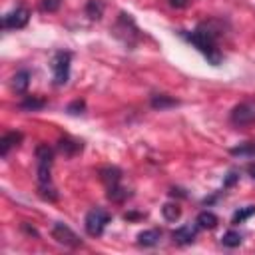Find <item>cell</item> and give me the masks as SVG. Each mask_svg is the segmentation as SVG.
<instances>
[{"label":"cell","instance_id":"cell-2","mask_svg":"<svg viewBox=\"0 0 255 255\" xmlns=\"http://www.w3.org/2000/svg\"><path fill=\"white\" fill-rule=\"evenodd\" d=\"M52 159H54V151L48 143H40L36 147V161H38V185H52Z\"/></svg>","mask_w":255,"mask_h":255},{"label":"cell","instance_id":"cell-1","mask_svg":"<svg viewBox=\"0 0 255 255\" xmlns=\"http://www.w3.org/2000/svg\"><path fill=\"white\" fill-rule=\"evenodd\" d=\"M183 38L193 44L211 66H219L221 64V52L217 48V38L223 34V24L219 20H205L201 22L193 32H181Z\"/></svg>","mask_w":255,"mask_h":255},{"label":"cell","instance_id":"cell-19","mask_svg":"<svg viewBox=\"0 0 255 255\" xmlns=\"http://www.w3.org/2000/svg\"><path fill=\"white\" fill-rule=\"evenodd\" d=\"M229 153L231 155H239V157H255V141L239 143L237 147H231Z\"/></svg>","mask_w":255,"mask_h":255},{"label":"cell","instance_id":"cell-27","mask_svg":"<svg viewBox=\"0 0 255 255\" xmlns=\"http://www.w3.org/2000/svg\"><path fill=\"white\" fill-rule=\"evenodd\" d=\"M189 2H191V0H169V4H171L173 8H185Z\"/></svg>","mask_w":255,"mask_h":255},{"label":"cell","instance_id":"cell-20","mask_svg":"<svg viewBox=\"0 0 255 255\" xmlns=\"http://www.w3.org/2000/svg\"><path fill=\"white\" fill-rule=\"evenodd\" d=\"M129 197V191L126 189V187H122L120 183L118 185H110L108 187V199L110 201H116V203H122L124 199H128Z\"/></svg>","mask_w":255,"mask_h":255},{"label":"cell","instance_id":"cell-6","mask_svg":"<svg viewBox=\"0 0 255 255\" xmlns=\"http://www.w3.org/2000/svg\"><path fill=\"white\" fill-rule=\"evenodd\" d=\"M231 124L237 126V128H243V126H249L255 122V102L253 100H245L241 104H237L233 110H231V116H229Z\"/></svg>","mask_w":255,"mask_h":255},{"label":"cell","instance_id":"cell-5","mask_svg":"<svg viewBox=\"0 0 255 255\" xmlns=\"http://www.w3.org/2000/svg\"><path fill=\"white\" fill-rule=\"evenodd\" d=\"M108 223H110V213L106 209H102V207H94V209L88 211L86 221H84V227H86L88 235L100 237L104 233V229H106Z\"/></svg>","mask_w":255,"mask_h":255},{"label":"cell","instance_id":"cell-17","mask_svg":"<svg viewBox=\"0 0 255 255\" xmlns=\"http://www.w3.org/2000/svg\"><path fill=\"white\" fill-rule=\"evenodd\" d=\"M46 106V102L42 98H36V96H26L22 102H20V110L22 112H36V110H42Z\"/></svg>","mask_w":255,"mask_h":255},{"label":"cell","instance_id":"cell-22","mask_svg":"<svg viewBox=\"0 0 255 255\" xmlns=\"http://www.w3.org/2000/svg\"><path fill=\"white\" fill-rule=\"evenodd\" d=\"M221 243L225 245V247H239L241 245V235H239V231H227V233H223V237H221Z\"/></svg>","mask_w":255,"mask_h":255},{"label":"cell","instance_id":"cell-9","mask_svg":"<svg viewBox=\"0 0 255 255\" xmlns=\"http://www.w3.org/2000/svg\"><path fill=\"white\" fill-rule=\"evenodd\" d=\"M197 229H199V225L195 223H185V225H181V227H177L173 233H171V237H173V241L175 243H179V245H187V243H193V239L197 237Z\"/></svg>","mask_w":255,"mask_h":255},{"label":"cell","instance_id":"cell-16","mask_svg":"<svg viewBox=\"0 0 255 255\" xmlns=\"http://www.w3.org/2000/svg\"><path fill=\"white\" fill-rule=\"evenodd\" d=\"M217 215L213 213V211H201L199 215H197V219H195V223L199 225V229H213L215 225H217Z\"/></svg>","mask_w":255,"mask_h":255},{"label":"cell","instance_id":"cell-4","mask_svg":"<svg viewBox=\"0 0 255 255\" xmlns=\"http://www.w3.org/2000/svg\"><path fill=\"white\" fill-rule=\"evenodd\" d=\"M70 62H72V54L66 50H60L52 56L50 68L54 74V84L56 86H64L70 80Z\"/></svg>","mask_w":255,"mask_h":255},{"label":"cell","instance_id":"cell-15","mask_svg":"<svg viewBox=\"0 0 255 255\" xmlns=\"http://www.w3.org/2000/svg\"><path fill=\"white\" fill-rule=\"evenodd\" d=\"M179 102L175 98L167 96V94H155V96H151V108H155V110H167V108H173Z\"/></svg>","mask_w":255,"mask_h":255},{"label":"cell","instance_id":"cell-29","mask_svg":"<svg viewBox=\"0 0 255 255\" xmlns=\"http://www.w3.org/2000/svg\"><path fill=\"white\" fill-rule=\"evenodd\" d=\"M247 173H249V175H251V177L255 179V163H251V165L247 167Z\"/></svg>","mask_w":255,"mask_h":255},{"label":"cell","instance_id":"cell-18","mask_svg":"<svg viewBox=\"0 0 255 255\" xmlns=\"http://www.w3.org/2000/svg\"><path fill=\"white\" fill-rule=\"evenodd\" d=\"M104 14V2L102 0H88L86 4V16L90 20H100Z\"/></svg>","mask_w":255,"mask_h":255},{"label":"cell","instance_id":"cell-11","mask_svg":"<svg viewBox=\"0 0 255 255\" xmlns=\"http://www.w3.org/2000/svg\"><path fill=\"white\" fill-rule=\"evenodd\" d=\"M82 141H78V139H72V137H62L60 141H58V149H60V153H64L66 157H72V155H76V153H80L82 151Z\"/></svg>","mask_w":255,"mask_h":255},{"label":"cell","instance_id":"cell-13","mask_svg":"<svg viewBox=\"0 0 255 255\" xmlns=\"http://www.w3.org/2000/svg\"><path fill=\"white\" fill-rule=\"evenodd\" d=\"M30 86V72L28 70H20L12 76V90L16 94H24Z\"/></svg>","mask_w":255,"mask_h":255},{"label":"cell","instance_id":"cell-12","mask_svg":"<svg viewBox=\"0 0 255 255\" xmlns=\"http://www.w3.org/2000/svg\"><path fill=\"white\" fill-rule=\"evenodd\" d=\"M100 179L110 187V185H118L122 179V169L116 165H106L100 169Z\"/></svg>","mask_w":255,"mask_h":255},{"label":"cell","instance_id":"cell-14","mask_svg":"<svg viewBox=\"0 0 255 255\" xmlns=\"http://www.w3.org/2000/svg\"><path fill=\"white\" fill-rule=\"evenodd\" d=\"M161 239V231L159 229H145L141 233H137V243L143 247H153L157 245Z\"/></svg>","mask_w":255,"mask_h":255},{"label":"cell","instance_id":"cell-10","mask_svg":"<svg viewBox=\"0 0 255 255\" xmlns=\"http://www.w3.org/2000/svg\"><path fill=\"white\" fill-rule=\"evenodd\" d=\"M20 141H22V133L20 131H8V133H4L2 139H0V155L6 157L10 153V149L16 147Z\"/></svg>","mask_w":255,"mask_h":255},{"label":"cell","instance_id":"cell-8","mask_svg":"<svg viewBox=\"0 0 255 255\" xmlns=\"http://www.w3.org/2000/svg\"><path fill=\"white\" fill-rule=\"evenodd\" d=\"M52 237H54L60 245H66V247H78V245H82L80 237H78L66 223H60V221L52 225Z\"/></svg>","mask_w":255,"mask_h":255},{"label":"cell","instance_id":"cell-3","mask_svg":"<svg viewBox=\"0 0 255 255\" xmlns=\"http://www.w3.org/2000/svg\"><path fill=\"white\" fill-rule=\"evenodd\" d=\"M114 34H116L122 42H126L128 46H133V44L139 40V30H137V26H135L131 14L120 12L118 22H116V26H114Z\"/></svg>","mask_w":255,"mask_h":255},{"label":"cell","instance_id":"cell-25","mask_svg":"<svg viewBox=\"0 0 255 255\" xmlns=\"http://www.w3.org/2000/svg\"><path fill=\"white\" fill-rule=\"evenodd\" d=\"M84 108H86V104H84L82 100H76V102H72L66 110H68V114H82V112H84Z\"/></svg>","mask_w":255,"mask_h":255},{"label":"cell","instance_id":"cell-7","mask_svg":"<svg viewBox=\"0 0 255 255\" xmlns=\"http://www.w3.org/2000/svg\"><path fill=\"white\" fill-rule=\"evenodd\" d=\"M30 20V10L24 8V6H16L14 10H10L8 14H4L2 18V26L6 30H18V28H24Z\"/></svg>","mask_w":255,"mask_h":255},{"label":"cell","instance_id":"cell-28","mask_svg":"<svg viewBox=\"0 0 255 255\" xmlns=\"http://www.w3.org/2000/svg\"><path fill=\"white\" fill-rule=\"evenodd\" d=\"M22 229H24L26 233H30V235H34V237H38V231H36L34 227H30L28 223H22Z\"/></svg>","mask_w":255,"mask_h":255},{"label":"cell","instance_id":"cell-21","mask_svg":"<svg viewBox=\"0 0 255 255\" xmlns=\"http://www.w3.org/2000/svg\"><path fill=\"white\" fill-rule=\"evenodd\" d=\"M161 215L165 221H177L181 217V207L177 203H165L161 207Z\"/></svg>","mask_w":255,"mask_h":255},{"label":"cell","instance_id":"cell-23","mask_svg":"<svg viewBox=\"0 0 255 255\" xmlns=\"http://www.w3.org/2000/svg\"><path fill=\"white\" fill-rule=\"evenodd\" d=\"M251 215H255V205H247V207H243V209H237L231 221L237 225V223H243L245 219H249Z\"/></svg>","mask_w":255,"mask_h":255},{"label":"cell","instance_id":"cell-24","mask_svg":"<svg viewBox=\"0 0 255 255\" xmlns=\"http://www.w3.org/2000/svg\"><path fill=\"white\" fill-rule=\"evenodd\" d=\"M62 0H42V10L44 12H56L60 8Z\"/></svg>","mask_w":255,"mask_h":255},{"label":"cell","instance_id":"cell-26","mask_svg":"<svg viewBox=\"0 0 255 255\" xmlns=\"http://www.w3.org/2000/svg\"><path fill=\"white\" fill-rule=\"evenodd\" d=\"M239 179V175L235 173V171H231V173H227V177H225V181H223V187H231L235 181Z\"/></svg>","mask_w":255,"mask_h":255}]
</instances>
